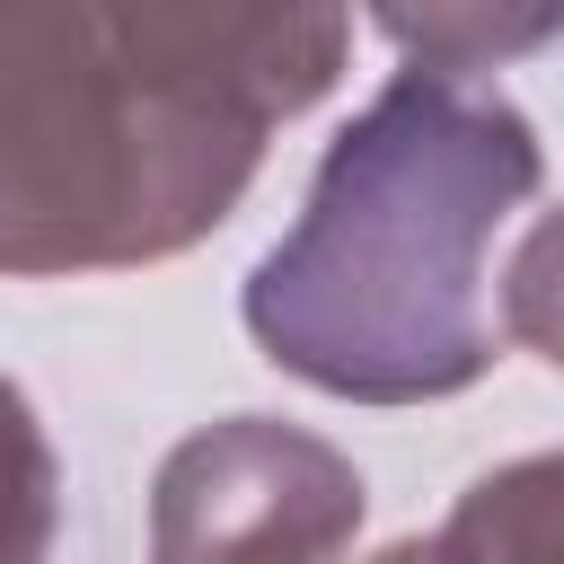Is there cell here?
<instances>
[{"instance_id":"1","label":"cell","mask_w":564,"mask_h":564,"mask_svg":"<svg viewBox=\"0 0 564 564\" xmlns=\"http://www.w3.org/2000/svg\"><path fill=\"white\" fill-rule=\"evenodd\" d=\"M344 62L352 0H0V273L203 247Z\"/></svg>"},{"instance_id":"2","label":"cell","mask_w":564,"mask_h":564,"mask_svg":"<svg viewBox=\"0 0 564 564\" xmlns=\"http://www.w3.org/2000/svg\"><path fill=\"white\" fill-rule=\"evenodd\" d=\"M546 185L538 123L476 79L397 70L238 282L247 344L344 405H441L494 370V238Z\"/></svg>"},{"instance_id":"3","label":"cell","mask_w":564,"mask_h":564,"mask_svg":"<svg viewBox=\"0 0 564 564\" xmlns=\"http://www.w3.org/2000/svg\"><path fill=\"white\" fill-rule=\"evenodd\" d=\"M361 467L291 414L194 423L150 476V564H352Z\"/></svg>"},{"instance_id":"4","label":"cell","mask_w":564,"mask_h":564,"mask_svg":"<svg viewBox=\"0 0 564 564\" xmlns=\"http://www.w3.org/2000/svg\"><path fill=\"white\" fill-rule=\"evenodd\" d=\"M361 18L414 62V70H502L564 35V0H361Z\"/></svg>"},{"instance_id":"5","label":"cell","mask_w":564,"mask_h":564,"mask_svg":"<svg viewBox=\"0 0 564 564\" xmlns=\"http://www.w3.org/2000/svg\"><path fill=\"white\" fill-rule=\"evenodd\" d=\"M432 538L441 564H564V449H529L467 476Z\"/></svg>"},{"instance_id":"6","label":"cell","mask_w":564,"mask_h":564,"mask_svg":"<svg viewBox=\"0 0 564 564\" xmlns=\"http://www.w3.org/2000/svg\"><path fill=\"white\" fill-rule=\"evenodd\" d=\"M62 529V458L35 397L0 370V564H53Z\"/></svg>"},{"instance_id":"7","label":"cell","mask_w":564,"mask_h":564,"mask_svg":"<svg viewBox=\"0 0 564 564\" xmlns=\"http://www.w3.org/2000/svg\"><path fill=\"white\" fill-rule=\"evenodd\" d=\"M502 335L564 370V203H546L502 264Z\"/></svg>"},{"instance_id":"8","label":"cell","mask_w":564,"mask_h":564,"mask_svg":"<svg viewBox=\"0 0 564 564\" xmlns=\"http://www.w3.org/2000/svg\"><path fill=\"white\" fill-rule=\"evenodd\" d=\"M361 564H441V538H388V546L361 555Z\"/></svg>"}]
</instances>
